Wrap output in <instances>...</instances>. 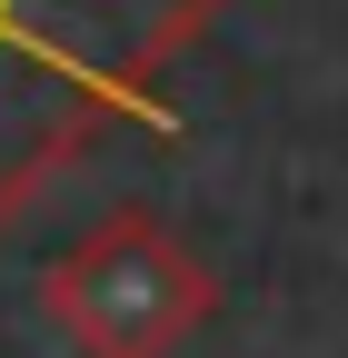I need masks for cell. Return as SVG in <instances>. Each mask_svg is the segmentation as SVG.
<instances>
[{
	"instance_id": "cell-1",
	"label": "cell",
	"mask_w": 348,
	"mask_h": 358,
	"mask_svg": "<svg viewBox=\"0 0 348 358\" xmlns=\"http://www.w3.org/2000/svg\"><path fill=\"white\" fill-rule=\"evenodd\" d=\"M199 0H0V219L100 120L150 110V60Z\"/></svg>"
}]
</instances>
